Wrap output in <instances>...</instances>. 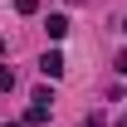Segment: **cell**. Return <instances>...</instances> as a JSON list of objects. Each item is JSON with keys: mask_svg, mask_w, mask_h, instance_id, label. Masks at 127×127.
<instances>
[{"mask_svg": "<svg viewBox=\"0 0 127 127\" xmlns=\"http://www.w3.org/2000/svg\"><path fill=\"white\" fill-rule=\"evenodd\" d=\"M122 30H127V20H122Z\"/></svg>", "mask_w": 127, "mask_h": 127, "instance_id": "10", "label": "cell"}, {"mask_svg": "<svg viewBox=\"0 0 127 127\" xmlns=\"http://www.w3.org/2000/svg\"><path fill=\"white\" fill-rule=\"evenodd\" d=\"M117 127H127V112H122V117H117Z\"/></svg>", "mask_w": 127, "mask_h": 127, "instance_id": "7", "label": "cell"}, {"mask_svg": "<svg viewBox=\"0 0 127 127\" xmlns=\"http://www.w3.org/2000/svg\"><path fill=\"white\" fill-rule=\"evenodd\" d=\"M15 15H39V0H15Z\"/></svg>", "mask_w": 127, "mask_h": 127, "instance_id": "5", "label": "cell"}, {"mask_svg": "<svg viewBox=\"0 0 127 127\" xmlns=\"http://www.w3.org/2000/svg\"><path fill=\"white\" fill-rule=\"evenodd\" d=\"M83 127H108V122H103V112H88V117H83Z\"/></svg>", "mask_w": 127, "mask_h": 127, "instance_id": "6", "label": "cell"}, {"mask_svg": "<svg viewBox=\"0 0 127 127\" xmlns=\"http://www.w3.org/2000/svg\"><path fill=\"white\" fill-rule=\"evenodd\" d=\"M0 54H5V34H0Z\"/></svg>", "mask_w": 127, "mask_h": 127, "instance_id": "8", "label": "cell"}, {"mask_svg": "<svg viewBox=\"0 0 127 127\" xmlns=\"http://www.w3.org/2000/svg\"><path fill=\"white\" fill-rule=\"evenodd\" d=\"M64 64H68V59H64L59 49H49L44 59H39V73H44V78H59V73H64Z\"/></svg>", "mask_w": 127, "mask_h": 127, "instance_id": "1", "label": "cell"}, {"mask_svg": "<svg viewBox=\"0 0 127 127\" xmlns=\"http://www.w3.org/2000/svg\"><path fill=\"white\" fill-rule=\"evenodd\" d=\"M5 127H25V122H5Z\"/></svg>", "mask_w": 127, "mask_h": 127, "instance_id": "9", "label": "cell"}, {"mask_svg": "<svg viewBox=\"0 0 127 127\" xmlns=\"http://www.w3.org/2000/svg\"><path fill=\"white\" fill-rule=\"evenodd\" d=\"M10 88H15V68H5V64H0V93H10Z\"/></svg>", "mask_w": 127, "mask_h": 127, "instance_id": "4", "label": "cell"}, {"mask_svg": "<svg viewBox=\"0 0 127 127\" xmlns=\"http://www.w3.org/2000/svg\"><path fill=\"white\" fill-rule=\"evenodd\" d=\"M39 122H49V108H44V103H34V108L25 112V127H39Z\"/></svg>", "mask_w": 127, "mask_h": 127, "instance_id": "3", "label": "cell"}, {"mask_svg": "<svg viewBox=\"0 0 127 127\" xmlns=\"http://www.w3.org/2000/svg\"><path fill=\"white\" fill-rule=\"evenodd\" d=\"M44 30H49V39H64V34H68V15H49Z\"/></svg>", "mask_w": 127, "mask_h": 127, "instance_id": "2", "label": "cell"}]
</instances>
